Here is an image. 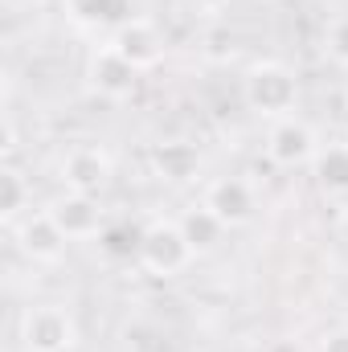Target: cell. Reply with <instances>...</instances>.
Instances as JSON below:
<instances>
[{
    "label": "cell",
    "instance_id": "obj_18",
    "mask_svg": "<svg viewBox=\"0 0 348 352\" xmlns=\"http://www.w3.org/2000/svg\"><path fill=\"white\" fill-rule=\"evenodd\" d=\"M320 352H348V328H336L320 340Z\"/></svg>",
    "mask_w": 348,
    "mask_h": 352
},
{
    "label": "cell",
    "instance_id": "obj_5",
    "mask_svg": "<svg viewBox=\"0 0 348 352\" xmlns=\"http://www.w3.org/2000/svg\"><path fill=\"white\" fill-rule=\"evenodd\" d=\"M87 82L98 98H111V102H123L135 94V82H140V70L107 41L98 50H90L87 58Z\"/></svg>",
    "mask_w": 348,
    "mask_h": 352
},
{
    "label": "cell",
    "instance_id": "obj_11",
    "mask_svg": "<svg viewBox=\"0 0 348 352\" xmlns=\"http://www.w3.org/2000/svg\"><path fill=\"white\" fill-rule=\"evenodd\" d=\"M148 164H152V173L160 176V180H193L197 168H201V156H197V148L188 144V140H164V144H156L152 148V156H148Z\"/></svg>",
    "mask_w": 348,
    "mask_h": 352
},
{
    "label": "cell",
    "instance_id": "obj_14",
    "mask_svg": "<svg viewBox=\"0 0 348 352\" xmlns=\"http://www.w3.org/2000/svg\"><path fill=\"white\" fill-rule=\"evenodd\" d=\"M29 205H33V188H29V180L17 173L12 164H4V168H0V217H4L8 226H17V221L25 217Z\"/></svg>",
    "mask_w": 348,
    "mask_h": 352
},
{
    "label": "cell",
    "instance_id": "obj_9",
    "mask_svg": "<svg viewBox=\"0 0 348 352\" xmlns=\"http://www.w3.org/2000/svg\"><path fill=\"white\" fill-rule=\"evenodd\" d=\"M111 156L98 148V144H78V148H70L66 156H62V180H66V188H74V192H90V197H98L107 184H111Z\"/></svg>",
    "mask_w": 348,
    "mask_h": 352
},
{
    "label": "cell",
    "instance_id": "obj_4",
    "mask_svg": "<svg viewBox=\"0 0 348 352\" xmlns=\"http://www.w3.org/2000/svg\"><path fill=\"white\" fill-rule=\"evenodd\" d=\"M316 156H320V144H316V131L303 119L287 115V119H274L270 123V131H266V160L274 168L295 173V168L316 164Z\"/></svg>",
    "mask_w": 348,
    "mask_h": 352
},
{
    "label": "cell",
    "instance_id": "obj_3",
    "mask_svg": "<svg viewBox=\"0 0 348 352\" xmlns=\"http://www.w3.org/2000/svg\"><path fill=\"white\" fill-rule=\"evenodd\" d=\"M193 258H197V250L188 246L180 221H148L144 226L135 263L144 266L152 278H176V274H184L193 266Z\"/></svg>",
    "mask_w": 348,
    "mask_h": 352
},
{
    "label": "cell",
    "instance_id": "obj_6",
    "mask_svg": "<svg viewBox=\"0 0 348 352\" xmlns=\"http://www.w3.org/2000/svg\"><path fill=\"white\" fill-rule=\"evenodd\" d=\"M201 205L213 209V217H217L226 230H238V226H246V221L254 217L259 197H254V184H250V180H242V176H217V180L205 188Z\"/></svg>",
    "mask_w": 348,
    "mask_h": 352
},
{
    "label": "cell",
    "instance_id": "obj_15",
    "mask_svg": "<svg viewBox=\"0 0 348 352\" xmlns=\"http://www.w3.org/2000/svg\"><path fill=\"white\" fill-rule=\"evenodd\" d=\"M312 173H316V180H320L324 192H348V144L320 148Z\"/></svg>",
    "mask_w": 348,
    "mask_h": 352
},
{
    "label": "cell",
    "instance_id": "obj_13",
    "mask_svg": "<svg viewBox=\"0 0 348 352\" xmlns=\"http://www.w3.org/2000/svg\"><path fill=\"white\" fill-rule=\"evenodd\" d=\"M180 230H184V238H188V246L197 250V254H209L217 242H221V234H226V226L213 217V209H205V205H193V209H184L180 217Z\"/></svg>",
    "mask_w": 348,
    "mask_h": 352
},
{
    "label": "cell",
    "instance_id": "obj_10",
    "mask_svg": "<svg viewBox=\"0 0 348 352\" xmlns=\"http://www.w3.org/2000/svg\"><path fill=\"white\" fill-rule=\"evenodd\" d=\"M111 45H115L135 70H152V66H160V58H164V33H160L152 21H144V16H127V21L115 29Z\"/></svg>",
    "mask_w": 348,
    "mask_h": 352
},
{
    "label": "cell",
    "instance_id": "obj_2",
    "mask_svg": "<svg viewBox=\"0 0 348 352\" xmlns=\"http://www.w3.org/2000/svg\"><path fill=\"white\" fill-rule=\"evenodd\" d=\"M21 344L25 352H74L78 320L66 303H33L21 311Z\"/></svg>",
    "mask_w": 348,
    "mask_h": 352
},
{
    "label": "cell",
    "instance_id": "obj_12",
    "mask_svg": "<svg viewBox=\"0 0 348 352\" xmlns=\"http://www.w3.org/2000/svg\"><path fill=\"white\" fill-rule=\"evenodd\" d=\"M140 238H144V226L107 221L102 234L94 238V246H98V254L107 263H131V258H140Z\"/></svg>",
    "mask_w": 348,
    "mask_h": 352
},
{
    "label": "cell",
    "instance_id": "obj_7",
    "mask_svg": "<svg viewBox=\"0 0 348 352\" xmlns=\"http://www.w3.org/2000/svg\"><path fill=\"white\" fill-rule=\"evenodd\" d=\"M50 217L58 221V230H62L70 242H94V238L102 234V226H107L98 197L74 192V188H66L58 201H50Z\"/></svg>",
    "mask_w": 348,
    "mask_h": 352
},
{
    "label": "cell",
    "instance_id": "obj_1",
    "mask_svg": "<svg viewBox=\"0 0 348 352\" xmlns=\"http://www.w3.org/2000/svg\"><path fill=\"white\" fill-rule=\"evenodd\" d=\"M242 98L262 119H287L299 102V78L283 62H254L242 78Z\"/></svg>",
    "mask_w": 348,
    "mask_h": 352
},
{
    "label": "cell",
    "instance_id": "obj_17",
    "mask_svg": "<svg viewBox=\"0 0 348 352\" xmlns=\"http://www.w3.org/2000/svg\"><path fill=\"white\" fill-rule=\"evenodd\" d=\"M328 54H332V62L348 66V16L332 21V29H328Z\"/></svg>",
    "mask_w": 348,
    "mask_h": 352
},
{
    "label": "cell",
    "instance_id": "obj_8",
    "mask_svg": "<svg viewBox=\"0 0 348 352\" xmlns=\"http://www.w3.org/2000/svg\"><path fill=\"white\" fill-rule=\"evenodd\" d=\"M17 246H21V254H25L29 263L54 266V263H62L70 238L58 230V221L50 217V209H41V213H25V217L17 221Z\"/></svg>",
    "mask_w": 348,
    "mask_h": 352
},
{
    "label": "cell",
    "instance_id": "obj_19",
    "mask_svg": "<svg viewBox=\"0 0 348 352\" xmlns=\"http://www.w3.org/2000/svg\"><path fill=\"white\" fill-rule=\"evenodd\" d=\"M188 4H193L197 12H205V16H213V12H221V8H226L230 0H188Z\"/></svg>",
    "mask_w": 348,
    "mask_h": 352
},
{
    "label": "cell",
    "instance_id": "obj_20",
    "mask_svg": "<svg viewBox=\"0 0 348 352\" xmlns=\"http://www.w3.org/2000/svg\"><path fill=\"white\" fill-rule=\"evenodd\" d=\"M4 4H8V8H12V12H21V8H37V4H41V0H4Z\"/></svg>",
    "mask_w": 348,
    "mask_h": 352
},
{
    "label": "cell",
    "instance_id": "obj_16",
    "mask_svg": "<svg viewBox=\"0 0 348 352\" xmlns=\"http://www.w3.org/2000/svg\"><path fill=\"white\" fill-rule=\"evenodd\" d=\"M123 4L127 0H66V8H70V16L78 21V25H90V29H102V25H123L127 16H123Z\"/></svg>",
    "mask_w": 348,
    "mask_h": 352
}]
</instances>
